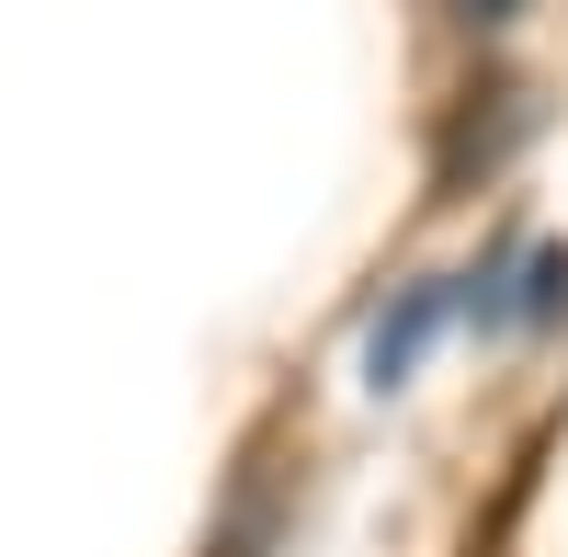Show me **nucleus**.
Segmentation results:
<instances>
[{
    "label": "nucleus",
    "instance_id": "1",
    "mask_svg": "<svg viewBox=\"0 0 568 557\" xmlns=\"http://www.w3.org/2000/svg\"><path fill=\"white\" fill-rule=\"evenodd\" d=\"M433 318H444V296H433V285H420V296H409V307L387 318V331H375V387H398V376H409V353H420V342H433Z\"/></svg>",
    "mask_w": 568,
    "mask_h": 557
},
{
    "label": "nucleus",
    "instance_id": "2",
    "mask_svg": "<svg viewBox=\"0 0 568 557\" xmlns=\"http://www.w3.org/2000/svg\"><path fill=\"white\" fill-rule=\"evenodd\" d=\"M455 12H466V23H511V12H524V0H455Z\"/></svg>",
    "mask_w": 568,
    "mask_h": 557
}]
</instances>
